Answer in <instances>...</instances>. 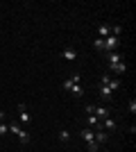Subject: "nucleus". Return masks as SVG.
<instances>
[{
    "label": "nucleus",
    "instance_id": "obj_1",
    "mask_svg": "<svg viewBox=\"0 0 136 152\" xmlns=\"http://www.w3.org/2000/svg\"><path fill=\"white\" fill-rule=\"evenodd\" d=\"M118 45H120V39L109 34V37L104 39V50L102 52H104V55H107V52H118Z\"/></svg>",
    "mask_w": 136,
    "mask_h": 152
},
{
    "label": "nucleus",
    "instance_id": "obj_2",
    "mask_svg": "<svg viewBox=\"0 0 136 152\" xmlns=\"http://www.w3.org/2000/svg\"><path fill=\"white\" fill-rule=\"evenodd\" d=\"M100 125H102L104 132H116L118 129V123L113 121V118H104V121H100Z\"/></svg>",
    "mask_w": 136,
    "mask_h": 152
},
{
    "label": "nucleus",
    "instance_id": "obj_3",
    "mask_svg": "<svg viewBox=\"0 0 136 152\" xmlns=\"http://www.w3.org/2000/svg\"><path fill=\"white\" fill-rule=\"evenodd\" d=\"M61 57H64L66 61H75V59H77V52H75V48H73V45H66L64 52H61Z\"/></svg>",
    "mask_w": 136,
    "mask_h": 152
},
{
    "label": "nucleus",
    "instance_id": "obj_4",
    "mask_svg": "<svg viewBox=\"0 0 136 152\" xmlns=\"http://www.w3.org/2000/svg\"><path fill=\"white\" fill-rule=\"evenodd\" d=\"M93 116H97V121H104L111 116V111L107 107H93Z\"/></svg>",
    "mask_w": 136,
    "mask_h": 152
},
{
    "label": "nucleus",
    "instance_id": "obj_5",
    "mask_svg": "<svg viewBox=\"0 0 136 152\" xmlns=\"http://www.w3.org/2000/svg\"><path fill=\"white\" fill-rule=\"evenodd\" d=\"M79 136L89 143V141H95V129H91V127H84V129H79Z\"/></svg>",
    "mask_w": 136,
    "mask_h": 152
},
{
    "label": "nucleus",
    "instance_id": "obj_6",
    "mask_svg": "<svg viewBox=\"0 0 136 152\" xmlns=\"http://www.w3.org/2000/svg\"><path fill=\"white\" fill-rule=\"evenodd\" d=\"M107 59H109V66H113V64L123 61V55L120 52H107Z\"/></svg>",
    "mask_w": 136,
    "mask_h": 152
},
{
    "label": "nucleus",
    "instance_id": "obj_7",
    "mask_svg": "<svg viewBox=\"0 0 136 152\" xmlns=\"http://www.w3.org/2000/svg\"><path fill=\"white\" fill-rule=\"evenodd\" d=\"M18 118H20V121H23V123H30V121H32V116H30V114H27V107H25V104H18Z\"/></svg>",
    "mask_w": 136,
    "mask_h": 152
},
{
    "label": "nucleus",
    "instance_id": "obj_8",
    "mask_svg": "<svg viewBox=\"0 0 136 152\" xmlns=\"http://www.w3.org/2000/svg\"><path fill=\"white\" fill-rule=\"evenodd\" d=\"M109 68L113 70L116 75H123L125 70H127V64H125V61H120V64H113V66H109Z\"/></svg>",
    "mask_w": 136,
    "mask_h": 152
},
{
    "label": "nucleus",
    "instance_id": "obj_9",
    "mask_svg": "<svg viewBox=\"0 0 136 152\" xmlns=\"http://www.w3.org/2000/svg\"><path fill=\"white\" fill-rule=\"evenodd\" d=\"M97 34H100V39H107V37L111 34V32H109V25H107V23L97 25Z\"/></svg>",
    "mask_w": 136,
    "mask_h": 152
},
{
    "label": "nucleus",
    "instance_id": "obj_10",
    "mask_svg": "<svg viewBox=\"0 0 136 152\" xmlns=\"http://www.w3.org/2000/svg\"><path fill=\"white\" fill-rule=\"evenodd\" d=\"M111 95H113V91L109 86H100V98L102 100H111Z\"/></svg>",
    "mask_w": 136,
    "mask_h": 152
},
{
    "label": "nucleus",
    "instance_id": "obj_11",
    "mask_svg": "<svg viewBox=\"0 0 136 152\" xmlns=\"http://www.w3.org/2000/svg\"><path fill=\"white\" fill-rule=\"evenodd\" d=\"M95 143H97V145H102V143H107V132H104V129L95 132Z\"/></svg>",
    "mask_w": 136,
    "mask_h": 152
},
{
    "label": "nucleus",
    "instance_id": "obj_12",
    "mask_svg": "<svg viewBox=\"0 0 136 152\" xmlns=\"http://www.w3.org/2000/svg\"><path fill=\"white\" fill-rule=\"evenodd\" d=\"M16 136H18V141L23 143V145H25V143H30V132H25V129H20Z\"/></svg>",
    "mask_w": 136,
    "mask_h": 152
},
{
    "label": "nucleus",
    "instance_id": "obj_13",
    "mask_svg": "<svg viewBox=\"0 0 136 152\" xmlns=\"http://www.w3.org/2000/svg\"><path fill=\"white\" fill-rule=\"evenodd\" d=\"M71 93L75 95V98H82V95H84V89H82V86H79V84H73V89H71Z\"/></svg>",
    "mask_w": 136,
    "mask_h": 152
},
{
    "label": "nucleus",
    "instance_id": "obj_14",
    "mask_svg": "<svg viewBox=\"0 0 136 152\" xmlns=\"http://www.w3.org/2000/svg\"><path fill=\"white\" fill-rule=\"evenodd\" d=\"M93 48H95V50H100V52H102V50H104V39H100V37H97L95 41H93Z\"/></svg>",
    "mask_w": 136,
    "mask_h": 152
},
{
    "label": "nucleus",
    "instance_id": "obj_15",
    "mask_svg": "<svg viewBox=\"0 0 136 152\" xmlns=\"http://www.w3.org/2000/svg\"><path fill=\"white\" fill-rule=\"evenodd\" d=\"M59 139L64 141V143H68V141H71V132H68V129H61V132H59Z\"/></svg>",
    "mask_w": 136,
    "mask_h": 152
},
{
    "label": "nucleus",
    "instance_id": "obj_16",
    "mask_svg": "<svg viewBox=\"0 0 136 152\" xmlns=\"http://www.w3.org/2000/svg\"><path fill=\"white\" fill-rule=\"evenodd\" d=\"M97 125H100V121H97V116H89V127H91V129H93V127L97 129Z\"/></svg>",
    "mask_w": 136,
    "mask_h": 152
},
{
    "label": "nucleus",
    "instance_id": "obj_17",
    "mask_svg": "<svg viewBox=\"0 0 136 152\" xmlns=\"http://www.w3.org/2000/svg\"><path fill=\"white\" fill-rule=\"evenodd\" d=\"M86 148H89V152H100V145H97L95 141H89V143H86Z\"/></svg>",
    "mask_w": 136,
    "mask_h": 152
},
{
    "label": "nucleus",
    "instance_id": "obj_18",
    "mask_svg": "<svg viewBox=\"0 0 136 152\" xmlns=\"http://www.w3.org/2000/svg\"><path fill=\"white\" fill-rule=\"evenodd\" d=\"M109 82H111L109 75H102V77H100V86H109Z\"/></svg>",
    "mask_w": 136,
    "mask_h": 152
},
{
    "label": "nucleus",
    "instance_id": "obj_19",
    "mask_svg": "<svg viewBox=\"0 0 136 152\" xmlns=\"http://www.w3.org/2000/svg\"><path fill=\"white\" fill-rule=\"evenodd\" d=\"M9 132L18 134V132H20V125H18V123H9Z\"/></svg>",
    "mask_w": 136,
    "mask_h": 152
},
{
    "label": "nucleus",
    "instance_id": "obj_20",
    "mask_svg": "<svg viewBox=\"0 0 136 152\" xmlns=\"http://www.w3.org/2000/svg\"><path fill=\"white\" fill-rule=\"evenodd\" d=\"M109 89L111 91H118V89H120V82H118V80H111V82H109Z\"/></svg>",
    "mask_w": 136,
    "mask_h": 152
},
{
    "label": "nucleus",
    "instance_id": "obj_21",
    "mask_svg": "<svg viewBox=\"0 0 136 152\" xmlns=\"http://www.w3.org/2000/svg\"><path fill=\"white\" fill-rule=\"evenodd\" d=\"M73 84H75V82H73V77H68V80L64 82V91H71V89H73Z\"/></svg>",
    "mask_w": 136,
    "mask_h": 152
},
{
    "label": "nucleus",
    "instance_id": "obj_22",
    "mask_svg": "<svg viewBox=\"0 0 136 152\" xmlns=\"http://www.w3.org/2000/svg\"><path fill=\"white\" fill-rule=\"evenodd\" d=\"M7 132H9V125H7V123H0V136L7 134Z\"/></svg>",
    "mask_w": 136,
    "mask_h": 152
},
{
    "label": "nucleus",
    "instance_id": "obj_23",
    "mask_svg": "<svg viewBox=\"0 0 136 152\" xmlns=\"http://www.w3.org/2000/svg\"><path fill=\"white\" fill-rule=\"evenodd\" d=\"M127 109H129V111H132V116H134V114H136V100H132V102H129V107H127Z\"/></svg>",
    "mask_w": 136,
    "mask_h": 152
},
{
    "label": "nucleus",
    "instance_id": "obj_24",
    "mask_svg": "<svg viewBox=\"0 0 136 152\" xmlns=\"http://www.w3.org/2000/svg\"><path fill=\"white\" fill-rule=\"evenodd\" d=\"M5 121V111H2V109H0V123Z\"/></svg>",
    "mask_w": 136,
    "mask_h": 152
}]
</instances>
